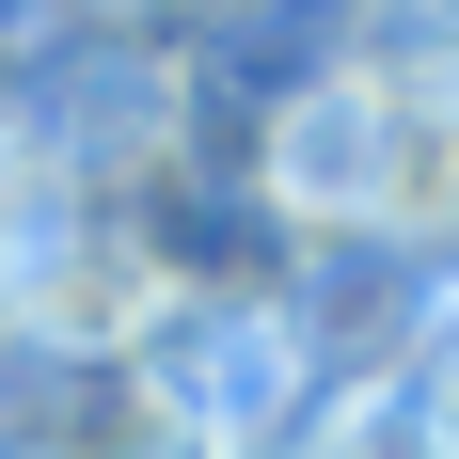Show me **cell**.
Instances as JSON below:
<instances>
[{"mask_svg":"<svg viewBox=\"0 0 459 459\" xmlns=\"http://www.w3.org/2000/svg\"><path fill=\"white\" fill-rule=\"evenodd\" d=\"M380 127H396V80H380L365 48H349V64H317L301 95H270V159H254L270 222L365 238V222H380Z\"/></svg>","mask_w":459,"mask_h":459,"instance_id":"obj_1","label":"cell"},{"mask_svg":"<svg viewBox=\"0 0 459 459\" xmlns=\"http://www.w3.org/2000/svg\"><path fill=\"white\" fill-rule=\"evenodd\" d=\"M159 317H175V285H127V254H111V238H80V254H32V270H16V333H48V349H143Z\"/></svg>","mask_w":459,"mask_h":459,"instance_id":"obj_2","label":"cell"},{"mask_svg":"<svg viewBox=\"0 0 459 459\" xmlns=\"http://www.w3.org/2000/svg\"><path fill=\"white\" fill-rule=\"evenodd\" d=\"M412 412H428V459H459V285L428 301V349H412Z\"/></svg>","mask_w":459,"mask_h":459,"instance_id":"obj_3","label":"cell"},{"mask_svg":"<svg viewBox=\"0 0 459 459\" xmlns=\"http://www.w3.org/2000/svg\"><path fill=\"white\" fill-rule=\"evenodd\" d=\"M32 16H48V0H0V32H32Z\"/></svg>","mask_w":459,"mask_h":459,"instance_id":"obj_4","label":"cell"},{"mask_svg":"<svg viewBox=\"0 0 459 459\" xmlns=\"http://www.w3.org/2000/svg\"><path fill=\"white\" fill-rule=\"evenodd\" d=\"M206 459H285V444H206Z\"/></svg>","mask_w":459,"mask_h":459,"instance_id":"obj_5","label":"cell"}]
</instances>
